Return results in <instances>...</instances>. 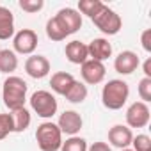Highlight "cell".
I'll use <instances>...</instances> for the list:
<instances>
[{"label": "cell", "instance_id": "44dd1931", "mask_svg": "<svg viewBox=\"0 0 151 151\" xmlns=\"http://www.w3.org/2000/svg\"><path fill=\"white\" fill-rule=\"evenodd\" d=\"M103 6H105V4L101 2V0H80L77 11H78L82 16H87V18L93 20V18L101 11Z\"/></svg>", "mask_w": 151, "mask_h": 151}, {"label": "cell", "instance_id": "f1b7e54d", "mask_svg": "<svg viewBox=\"0 0 151 151\" xmlns=\"http://www.w3.org/2000/svg\"><path fill=\"white\" fill-rule=\"evenodd\" d=\"M87 151H112V147L107 142L98 140V142H93L91 146H87Z\"/></svg>", "mask_w": 151, "mask_h": 151}, {"label": "cell", "instance_id": "5b68a950", "mask_svg": "<svg viewBox=\"0 0 151 151\" xmlns=\"http://www.w3.org/2000/svg\"><path fill=\"white\" fill-rule=\"evenodd\" d=\"M91 22H93V23L96 25V29H98L100 32H103L105 36H116V34L121 30V27H123L121 16H119L114 9H110L109 6H103L101 11H100Z\"/></svg>", "mask_w": 151, "mask_h": 151}, {"label": "cell", "instance_id": "8fae6325", "mask_svg": "<svg viewBox=\"0 0 151 151\" xmlns=\"http://www.w3.org/2000/svg\"><path fill=\"white\" fill-rule=\"evenodd\" d=\"M50 69H52L50 60L45 55H30L25 60V71H27V75L30 78L41 80L50 73Z\"/></svg>", "mask_w": 151, "mask_h": 151}, {"label": "cell", "instance_id": "f546056e", "mask_svg": "<svg viewBox=\"0 0 151 151\" xmlns=\"http://www.w3.org/2000/svg\"><path fill=\"white\" fill-rule=\"evenodd\" d=\"M142 73H144V78H151V57H147L142 64Z\"/></svg>", "mask_w": 151, "mask_h": 151}, {"label": "cell", "instance_id": "5bb4252c", "mask_svg": "<svg viewBox=\"0 0 151 151\" xmlns=\"http://www.w3.org/2000/svg\"><path fill=\"white\" fill-rule=\"evenodd\" d=\"M64 53H66V59L71 62V64H77V66H82L87 59H89V52H87V45L78 41V39H73L66 45L64 48Z\"/></svg>", "mask_w": 151, "mask_h": 151}, {"label": "cell", "instance_id": "4fadbf2b", "mask_svg": "<svg viewBox=\"0 0 151 151\" xmlns=\"http://www.w3.org/2000/svg\"><path fill=\"white\" fill-rule=\"evenodd\" d=\"M133 133L126 124H114L109 130V146H114L117 149H126L132 146Z\"/></svg>", "mask_w": 151, "mask_h": 151}, {"label": "cell", "instance_id": "6da1fadb", "mask_svg": "<svg viewBox=\"0 0 151 151\" xmlns=\"http://www.w3.org/2000/svg\"><path fill=\"white\" fill-rule=\"evenodd\" d=\"M27 91H29V86L20 77L11 75V77H7L4 80V86H2V100H4V105L9 109V112H14V110L25 107Z\"/></svg>", "mask_w": 151, "mask_h": 151}, {"label": "cell", "instance_id": "3957f363", "mask_svg": "<svg viewBox=\"0 0 151 151\" xmlns=\"http://www.w3.org/2000/svg\"><path fill=\"white\" fill-rule=\"evenodd\" d=\"M36 142L41 151H60L62 146V133L57 123L45 121L36 130Z\"/></svg>", "mask_w": 151, "mask_h": 151}, {"label": "cell", "instance_id": "7c38bea8", "mask_svg": "<svg viewBox=\"0 0 151 151\" xmlns=\"http://www.w3.org/2000/svg\"><path fill=\"white\" fill-rule=\"evenodd\" d=\"M139 66H140V59L132 50H124L114 59V69L119 75H132L133 71H137Z\"/></svg>", "mask_w": 151, "mask_h": 151}, {"label": "cell", "instance_id": "484cf974", "mask_svg": "<svg viewBox=\"0 0 151 151\" xmlns=\"http://www.w3.org/2000/svg\"><path fill=\"white\" fill-rule=\"evenodd\" d=\"M18 6H20L22 11H25L29 14H34V13H39L45 7V2L43 0H20Z\"/></svg>", "mask_w": 151, "mask_h": 151}, {"label": "cell", "instance_id": "e0dca14e", "mask_svg": "<svg viewBox=\"0 0 151 151\" xmlns=\"http://www.w3.org/2000/svg\"><path fill=\"white\" fill-rule=\"evenodd\" d=\"M14 36V16L11 9L0 6V41H7Z\"/></svg>", "mask_w": 151, "mask_h": 151}, {"label": "cell", "instance_id": "9c48e42d", "mask_svg": "<svg viewBox=\"0 0 151 151\" xmlns=\"http://www.w3.org/2000/svg\"><path fill=\"white\" fill-rule=\"evenodd\" d=\"M57 126H59V130H60L62 135L66 133L68 137H73V135H78V132L82 130L84 119H82V116L77 110H64L59 116Z\"/></svg>", "mask_w": 151, "mask_h": 151}, {"label": "cell", "instance_id": "ac0fdd59", "mask_svg": "<svg viewBox=\"0 0 151 151\" xmlns=\"http://www.w3.org/2000/svg\"><path fill=\"white\" fill-rule=\"evenodd\" d=\"M87 94H89L87 86H86L84 82H80V80H75L73 86H71V87L68 89V93L64 94V98H66L69 103H84V101L87 100Z\"/></svg>", "mask_w": 151, "mask_h": 151}, {"label": "cell", "instance_id": "2e32d148", "mask_svg": "<svg viewBox=\"0 0 151 151\" xmlns=\"http://www.w3.org/2000/svg\"><path fill=\"white\" fill-rule=\"evenodd\" d=\"M75 80H77V78H75L71 73H68V71H57V73L52 75V78H50V87H52V91L55 94L64 96L68 93V89L73 86Z\"/></svg>", "mask_w": 151, "mask_h": 151}, {"label": "cell", "instance_id": "ffe728a7", "mask_svg": "<svg viewBox=\"0 0 151 151\" xmlns=\"http://www.w3.org/2000/svg\"><path fill=\"white\" fill-rule=\"evenodd\" d=\"M11 117H13V126H14V133H22L25 132L30 123H32V116L29 112V109H18L14 112H11Z\"/></svg>", "mask_w": 151, "mask_h": 151}, {"label": "cell", "instance_id": "4316f807", "mask_svg": "<svg viewBox=\"0 0 151 151\" xmlns=\"http://www.w3.org/2000/svg\"><path fill=\"white\" fill-rule=\"evenodd\" d=\"M139 96H140V101L144 103H149L151 101V78H142L139 82Z\"/></svg>", "mask_w": 151, "mask_h": 151}, {"label": "cell", "instance_id": "7a4b0ae2", "mask_svg": "<svg viewBox=\"0 0 151 151\" xmlns=\"http://www.w3.org/2000/svg\"><path fill=\"white\" fill-rule=\"evenodd\" d=\"M130 96V87L121 78L109 80L101 89V103L109 110H121Z\"/></svg>", "mask_w": 151, "mask_h": 151}, {"label": "cell", "instance_id": "30bf717a", "mask_svg": "<svg viewBox=\"0 0 151 151\" xmlns=\"http://www.w3.org/2000/svg\"><path fill=\"white\" fill-rule=\"evenodd\" d=\"M55 20L59 22V25L64 29V32L68 36L78 32L80 27H82V14L77 9H73V7H62L55 14Z\"/></svg>", "mask_w": 151, "mask_h": 151}, {"label": "cell", "instance_id": "ba28073f", "mask_svg": "<svg viewBox=\"0 0 151 151\" xmlns=\"http://www.w3.org/2000/svg\"><path fill=\"white\" fill-rule=\"evenodd\" d=\"M80 75H82L84 84L96 86V84H101V82H103L105 75H107V68H105L103 62L87 59V60L80 66Z\"/></svg>", "mask_w": 151, "mask_h": 151}, {"label": "cell", "instance_id": "52a82bcc", "mask_svg": "<svg viewBox=\"0 0 151 151\" xmlns=\"http://www.w3.org/2000/svg\"><path fill=\"white\" fill-rule=\"evenodd\" d=\"M151 117L149 112V105L144 101H133L128 109H126V126L132 128H144L147 126Z\"/></svg>", "mask_w": 151, "mask_h": 151}, {"label": "cell", "instance_id": "cb8c5ba5", "mask_svg": "<svg viewBox=\"0 0 151 151\" xmlns=\"http://www.w3.org/2000/svg\"><path fill=\"white\" fill-rule=\"evenodd\" d=\"M132 149L133 151H151V137L146 133L133 135L132 139Z\"/></svg>", "mask_w": 151, "mask_h": 151}, {"label": "cell", "instance_id": "83f0119b", "mask_svg": "<svg viewBox=\"0 0 151 151\" xmlns=\"http://www.w3.org/2000/svg\"><path fill=\"white\" fill-rule=\"evenodd\" d=\"M140 45H142L144 52L151 53V29L142 30V34H140Z\"/></svg>", "mask_w": 151, "mask_h": 151}, {"label": "cell", "instance_id": "9a60e30c", "mask_svg": "<svg viewBox=\"0 0 151 151\" xmlns=\"http://www.w3.org/2000/svg\"><path fill=\"white\" fill-rule=\"evenodd\" d=\"M87 52H89V59L105 62L109 57H112V45L105 37H94L87 45Z\"/></svg>", "mask_w": 151, "mask_h": 151}, {"label": "cell", "instance_id": "7402d4cb", "mask_svg": "<svg viewBox=\"0 0 151 151\" xmlns=\"http://www.w3.org/2000/svg\"><path fill=\"white\" fill-rule=\"evenodd\" d=\"M45 30H46L48 39H52V41H64V39L68 37V34H66V32H64V29L59 25V22L55 20V16H53V18H50V20L46 22Z\"/></svg>", "mask_w": 151, "mask_h": 151}, {"label": "cell", "instance_id": "d6986e66", "mask_svg": "<svg viewBox=\"0 0 151 151\" xmlns=\"http://www.w3.org/2000/svg\"><path fill=\"white\" fill-rule=\"evenodd\" d=\"M16 68H18V55L9 48L0 50V73L11 75L13 71H16Z\"/></svg>", "mask_w": 151, "mask_h": 151}, {"label": "cell", "instance_id": "4dcf8cb0", "mask_svg": "<svg viewBox=\"0 0 151 151\" xmlns=\"http://www.w3.org/2000/svg\"><path fill=\"white\" fill-rule=\"evenodd\" d=\"M119 151H133V149H130V147H126V149H119Z\"/></svg>", "mask_w": 151, "mask_h": 151}, {"label": "cell", "instance_id": "d4e9b609", "mask_svg": "<svg viewBox=\"0 0 151 151\" xmlns=\"http://www.w3.org/2000/svg\"><path fill=\"white\" fill-rule=\"evenodd\" d=\"M9 133H14L11 114H0V140H4Z\"/></svg>", "mask_w": 151, "mask_h": 151}, {"label": "cell", "instance_id": "603a6c76", "mask_svg": "<svg viewBox=\"0 0 151 151\" xmlns=\"http://www.w3.org/2000/svg\"><path fill=\"white\" fill-rule=\"evenodd\" d=\"M60 151H87V140L80 135H73L62 140Z\"/></svg>", "mask_w": 151, "mask_h": 151}, {"label": "cell", "instance_id": "277c9868", "mask_svg": "<svg viewBox=\"0 0 151 151\" xmlns=\"http://www.w3.org/2000/svg\"><path fill=\"white\" fill-rule=\"evenodd\" d=\"M30 109L43 119H50L57 114V109H59V103H57V98L55 94H52L50 91H36L32 93L30 96Z\"/></svg>", "mask_w": 151, "mask_h": 151}, {"label": "cell", "instance_id": "8992f818", "mask_svg": "<svg viewBox=\"0 0 151 151\" xmlns=\"http://www.w3.org/2000/svg\"><path fill=\"white\" fill-rule=\"evenodd\" d=\"M39 37L36 34V30L32 29H22L13 36V52L14 53H22V55H34L36 48H37Z\"/></svg>", "mask_w": 151, "mask_h": 151}]
</instances>
